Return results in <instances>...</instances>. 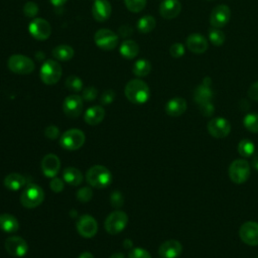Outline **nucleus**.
Instances as JSON below:
<instances>
[{
    "instance_id": "obj_1",
    "label": "nucleus",
    "mask_w": 258,
    "mask_h": 258,
    "mask_svg": "<svg viewBox=\"0 0 258 258\" xmlns=\"http://www.w3.org/2000/svg\"><path fill=\"white\" fill-rule=\"evenodd\" d=\"M124 93L126 98L131 103L136 105L146 103L150 97V90L148 85L139 79L129 81L125 86Z\"/></svg>"
},
{
    "instance_id": "obj_2",
    "label": "nucleus",
    "mask_w": 258,
    "mask_h": 258,
    "mask_svg": "<svg viewBox=\"0 0 258 258\" xmlns=\"http://www.w3.org/2000/svg\"><path fill=\"white\" fill-rule=\"evenodd\" d=\"M87 182L95 188H106L112 182V173L104 165H94L86 173Z\"/></svg>"
},
{
    "instance_id": "obj_3",
    "label": "nucleus",
    "mask_w": 258,
    "mask_h": 258,
    "mask_svg": "<svg viewBox=\"0 0 258 258\" xmlns=\"http://www.w3.org/2000/svg\"><path fill=\"white\" fill-rule=\"evenodd\" d=\"M44 200V192L42 188L35 184L29 183L22 190L20 196V203L26 209H33L38 207Z\"/></svg>"
},
{
    "instance_id": "obj_4",
    "label": "nucleus",
    "mask_w": 258,
    "mask_h": 258,
    "mask_svg": "<svg viewBox=\"0 0 258 258\" xmlns=\"http://www.w3.org/2000/svg\"><path fill=\"white\" fill-rule=\"evenodd\" d=\"M61 74H62L61 66L54 59L45 60L42 63L39 72L40 80L42 81V83L49 86L56 84L59 81Z\"/></svg>"
},
{
    "instance_id": "obj_5",
    "label": "nucleus",
    "mask_w": 258,
    "mask_h": 258,
    "mask_svg": "<svg viewBox=\"0 0 258 258\" xmlns=\"http://www.w3.org/2000/svg\"><path fill=\"white\" fill-rule=\"evenodd\" d=\"M85 141L86 136L84 132L80 129L74 128L62 133L59 139V145L66 150L74 151L80 149L84 145Z\"/></svg>"
},
{
    "instance_id": "obj_6",
    "label": "nucleus",
    "mask_w": 258,
    "mask_h": 258,
    "mask_svg": "<svg viewBox=\"0 0 258 258\" xmlns=\"http://www.w3.org/2000/svg\"><path fill=\"white\" fill-rule=\"evenodd\" d=\"M9 70L17 75H28L34 71L35 64L31 58L23 54H13L7 61Z\"/></svg>"
},
{
    "instance_id": "obj_7",
    "label": "nucleus",
    "mask_w": 258,
    "mask_h": 258,
    "mask_svg": "<svg viewBox=\"0 0 258 258\" xmlns=\"http://www.w3.org/2000/svg\"><path fill=\"white\" fill-rule=\"evenodd\" d=\"M128 224V216L125 212L114 211L105 220L104 227L107 233L116 235L121 233Z\"/></svg>"
},
{
    "instance_id": "obj_8",
    "label": "nucleus",
    "mask_w": 258,
    "mask_h": 258,
    "mask_svg": "<svg viewBox=\"0 0 258 258\" xmlns=\"http://www.w3.org/2000/svg\"><path fill=\"white\" fill-rule=\"evenodd\" d=\"M229 176L237 184L244 183L250 176V164L247 160L240 158L234 160L229 166Z\"/></svg>"
},
{
    "instance_id": "obj_9",
    "label": "nucleus",
    "mask_w": 258,
    "mask_h": 258,
    "mask_svg": "<svg viewBox=\"0 0 258 258\" xmlns=\"http://www.w3.org/2000/svg\"><path fill=\"white\" fill-rule=\"evenodd\" d=\"M95 43L98 47L104 50H112L118 44V36L111 29L101 28L94 35Z\"/></svg>"
},
{
    "instance_id": "obj_10",
    "label": "nucleus",
    "mask_w": 258,
    "mask_h": 258,
    "mask_svg": "<svg viewBox=\"0 0 258 258\" xmlns=\"http://www.w3.org/2000/svg\"><path fill=\"white\" fill-rule=\"evenodd\" d=\"M208 132L215 138H225L231 132L230 122L223 117L212 118L207 125Z\"/></svg>"
},
{
    "instance_id": "obj_11",
    "label": "nucleus",
    "mask_w": 258,
    "mask_h": 258,
    "mask_svg": "<svg viewBox=\"0 0 258 258\" xmlns=\"http://www.w3.org/2000/svg\"><path fill=\"white\" fill-rule=\"evenodd\" d=\"M30 35L37 40H45L50 36L51 26L43 18H34L28 25Z\"/></svg>"
},
{
    "instance_id": "obj_12",
    "label": "nucleus",
    "mask_w": 258,
    "mask_h": 258,
    "mask_svg": "<svg viewBox=\"0 0 258 258\" xmlns=\"http://www.w3.org/2000/svg\"><path fill=\"white\" fill-rule=\"evenodd\" d=\"M84 100L81 96L73 94L68 96L62 103V110L66 116L70 118H77L83 112Z\"/></svg>"
},
{
    "instance_id": "obj_13",
    "label": "nucleus",
    "mask_w": 258,
    "mask_h": 258,
    "mask_svg": "<svg viewBox=\"0 0 258 258\" xmlns=\"http://www.w3.org/2000/svg\"><path fill=\"white\" fill-rule=\"evenodd\" d=\"M240 239L249 246L258 245V223L254 221H247L240 227Z\"/></svg>"
},
{
    "instance_id": "obj_14",
    "label": "nucleus",
    "mask_w": 258,
    "mask_h": 258,
    "mask_svg": "<svg viewBox=\"0 0 258 258\" xmlns=\"http://www.w3.org/2000/svg\"><path fill=\"white\" fill-rule=\"evenodd\" d=\"M77 231L84 238H92L98 231V223L95 218L85 214L77 222Z\"/></svg>"
},
{
    "instance_id": "obj_15",
    "label": "nucleus",
    "mask_w": 258,
    "mask_h": 258,
    "mask_svg": "<svg viewBox=\"0 0 258 258\" xmlns=\"http://www.w3.org/2000/svg\"><path fill=\"white\" fill-rule=\"evenodd\" d=\"M231 18V10L229 6L221 4L216 6L210 15V23L213 27L222 28L228 24Z\"/></svg>"
},
{
    "instance_id": "obj_16",
    "label": "nucleus",
    "mask_w": 258,
    "mask_h": 258,
    "mask_svg": "<svg viewBox=\"0 0 258 258\" xmlns=\"http://www.w3.org/2000/svg\"><path fill=\"white\" fill-rule=\"evenodd\" d=\"M4 247L6 251L15 257H22L28 252V244L26 241L18 236H11L5 240Z\"/></svg>"
},
{
    "instance_id": "obj_17",
    "label": "nucleus",
    "mask_w": 258,
    "mask_h": 258,
    "mask_svg": "<svg viewBox=\"0 0 258 258\" xmlns=\"http://www.w3.org/2000/svg\"><path fill=\"white\" fill-rule=\"evenodd\" d=\"M211 84H212L211 78L207 77V78L204 79L203 83L195 89V91H194V100L196 101L198 106L201 105V104L207 103V102H212L214 93H213V90L211 88Z\"/></svg>"
},
{
    "instance_id": "obj_18",
    "label": "nucleus",
    "mask_w": 258,
    "mask_h": 258,
    "mask_svg": "<svg viewBox=\"0 0 258 258\" xmlns=\"http://www.w3.org/2000/svg\"><path fill=\"white\" fill-rule=\"evenodd\" d=\"M60 168V160L57 155L48 153L41 160V170L46 177H54Z\"/></svg>"
},
{
    "instance_id": "obj_19",
    "label": "nucleus",
    "mask_w": 258,
    "mask_h": 258,
    "mask_svg": "<svg viewBox=\"0 0 258 258\" xmlns=\"http://www.w3.org/2000/svg\"><path fill=\"white\" fill-rule=\"evenodd\" d=\"M182 252V246L177 240H167L158 248V254L161 258H176Z\"/></svg>"
},
{
    "instance_id": "obj_20",
    "label": "nucleus",
    "mask_w": 258,
    "mask_h": 258,
    "mask_svg": "<svg viewBox=\"0 0 258 258\" xmlns=\"http://www.w3.org/2000/svg\"><path fill=\"white\" fill-rule=\"evenodd\" d=\"M111 4L108 0H95L92 6V14L95 20L99 22L106 21L111 15Z\"/></svg>"
},
{
    "instance_id": "obj_21",
    "label": "nucleus",
    "mask_w": 258,
    "mask_h": 258,
    "mask_svg": "<svg viewBox=\"0 0 258 258\" xmlns=\"http://www.w3.org/2000/svg\"><path fill=\"white\" fill-rule=\"evenodd\" d=\"M208 46L207 38L200 33H191L186 38V47L194 53H203L208 49Z\"/></svg>"
},
{
    "instance_id": "obj_22",
    "label": "nucleus",
    "mask_w": 258,
    "mask_h": 258,
    "mask_svg": "<svg viewBox=\"0 0 258 258\" xmlns=\"http://www.w3.org/2000/svg\"><path fill=\"white\" fill-rule=\"evenodd\" d=\"M180 11L181 4L178 0H163L159 5V14L165 19L175 18Z\"/></svg>"
},
{
    "instance_id": "obj_23",
    "label": "nucleus",
    "mask_w": 258,
    "mask_h": 258,
    "mask_svg": "<svg viewBox=\"0 0 258 258\" xmlns=\"http://www.w3.org/2000/svg\"><path fill=\"white\" fill-rule=\"evenodd\" d=\"M186 101L181 97H175L170 99L165 105V112L171 117H178L182 115L186 110Z\"/></svg>"
},
{
    "instance_id": "obj_24",
    "label": "nucleus",
    "mask_w": 258,
    "mask_h": 258,
    "mask_svg": "<svg viewBox=\"0 0 258 258\" xmlns=\"http://www.w3.org/2000/svg\"><path fill=\"white\" fill-rule=\"evenodd\" d=\"M105 117V110L102 106L96 105L93 107H90L86 110L84 115V120L87 124L95 126L98 125L103 121Z\"/></svg>"
},
{
    "instance_id": "obj_25",
    "label": "nucleus",
    "mask_w": 258,
    "mask_h": 258,
    "mask_svg": "<svg viewBox=\"0 0 258 258\" xmlns=\"http://www.w3.org/2000/svg\"><path fill=\"white\" fill-rule=\"evenodd\" d=\"M26 182L25 177L17 172H11L7 174L3 179L4 186L9 190H18L20 189Z\"/></svg>"
},
{
    "instance_id": "obj_26",
    "label": "nucleus",
    "mask_w": 258,
    "mask_h": 258,
    "mask_svg": "<svg viewBox=\"0 0 258 258\" xmlns=\"http://www.w3.org/2000/svg\"><path fill=\"white\" fill-rule=\"evenodd\" d=\"M19 229L18 220L11 214L3 213L0 215V230L5 233H15Z\"/></svg>"
},
{
    "instance_id": "obj_27",
    "label": "nucleus",
    "mask_w": 258,
    "mask_h": 258,
    "mask_svg": "<svg viewBox=\"0 0 258 258\" xmlns=\"http://www.w3.org/2000/svg\"><path fill=\"white\" fill-rule=\"evenodd\" d=\"M62 177L67 183H69L73 186L80 185L83 182V178H84L81 170L76 167H73V166H69L63 169Z\"/></svg>"
},
{
    "instance_id": "obj_28",
    "label": "nucleus",
    "mask_w": 258,
    "mask_h": 258,
    "mask_svg": "<svg viewBox=\"0 0 258 258\" xmlns=\"http://www.w3.org/2000/svg\"><path fill=\"white\" fill-rule=\"evenodd\" d=\"M120 53L123 57L132 59L138 55L139 45L134 40H131V39L124 40L120 46Z\"/></svg>"
},
{
    "instance_id": "obj_29",
    "label": "nucleus",
    "mask_w": 258,
    "mask_h": 258,
    "mask_svg": "<svg viewBox=\"0 0 258 258\" xmlns=\"http://www.w3.org/2000/svg\"><path fill=\"white\" fill-rule=\"evenodd\" d=\"M51 53L55 59L60 60V61H68L73 58L75 51L72 46L67 45V44H60V45L55 46L52 49Z\"/></svg>"
},
{
    "instance_id": "obj_30",
    "label": "nucleus",
    "mask_w": 258,
    "mask_h": 258,
    "mask_svg": "<svg viewBox=\"0 0 258 258\" xmlns=\"http://www.w3.org/2000/svg\"><path fill=\"white\" fill-rule=\"evenodd\" d=\"M155 18L151 15H144L137 21V29L141 33H149L155 27Z\"/></svg>"
},
{
    "instance_id": "obj_31",
    "label": "nucleus",
    "mask_w": 258,
    "mask_h": 258,
    "mask_svg": "<svg viewBox=\"0 0 258 258\" xmlns=\"http://www.w3.org/2000/svg\"><path fill=\"white\" fill-rule=\"evenodd\" d=\"M132 71L136 77H139V78L145 77L151 72V63L147 59H144V58L138 59L134 63Z\"/></svg>"
},
{
    "instance_id": "obj_32",
    "label": "nucleus",
    "mask_w": 258,
    "mask_h": 258,
    "mask_svg": "<svg viewBox=\"0 0 258 258\" xmlns=\"http://www.w3.org/2000/svg\"><path fill=\"white\" fill-rule=\"evenodd\" d=\"M255 151L254 143L249 139H242L238 144V152L242 157H250Z\"/></svg>"
},
{
    "instance_id": "obj_33",
    "label": "nucleus",
    "mask_w": 258,
    "mask_h": 258,
    "mask_svg": "<svg viewBox=\"0 0 258 258\" xmlns=\"http://www.w3.org/2000/svg\"><path fill=\"white\" fill-rule=\"evenodd\" d=\"M209 40L216 46H220L222 45L225 40H226V35L225 33L221 30V28H216V27H212L211 29H209Z\"/></svg>"
},
{
    "instance_id": "obj_34",
    "label": "nucleus",
    "mask_w": 258,
    "mask_h": 258,
    "mask_svg": "<svg viewBox=\"0 0 258 258\" xmlns=\"http://www.w3.org/2000/svg\"><path fill=\"white\" fill-rule=\"evenodd\" d=\"M243 124L248 131L252 133H258V114L257 113L247 114L243 119Z\"/></svg>"
},
{
    "instance_id": "obj_35",
    "label": "nucleus",
    "mask_w": 258,
    "mask_h": 258,
    "mask_svg": "<svg viewBox=\"0 0 258 258\" xmlns=\"http://www.w3.org/2000/svg\"><path fill=\"white\" fill-rule=\"evenodd\" d=\"M66 88L72 92H80L83 90V82L82 80L77 76H70L66 80Z\"/></svg>"
},
{
    "instance_id": "obj_36",
    "label": "nucleus",
    "mask_w": 258,
    "mask_h": 258,
    "mask_svg": "<svg viewBox=\"0 0 258 258\" xmlns=\"http://www.w3.org/2000/svg\"><path fill=\"white\" fill-rule=\"evenodd\" d=\"M146 2L147 0H124L127 9L134 13L142 11L146 6Z\"/></svg>"
},
{
    "instance_id": "obj_37",
    "label": "nucleus",
    "mask_w": 258,
    "mask_h": 258,
    "mask_svg": "<svg viewBox=\"0 0 258 258\" xmlns=\"http://www.w3.org/2000/svg\"><path fill=\"white\" fill-rule=\"evenodd\" d=\"M23 13L26 17H35L38 13V5L32 1H28L23 6Z\"/></svg>"
},
{
    "instance_id": "obj_38",
    "label": "nucleus",
    "mask_w": 258,
    "mask_h": 258,
    "mask_svg": "<svg viewBox=\"0 0 258 258\" xmlns=\"http://www.w3.org/2000/svg\"><path fill=\"white\" fill-rule=\"evenodd\" d=\"M76 196H77V199H78L80 202H82V203H87V202L91 201V199L93 198V190H92L90 187L85 186V187L80 188V189L77 191Z\"/></svg>"
},
{
    "instance_id": "obj_39",
    "label": "nucleus",
    "mask_w": 258,
    "mask_h": 258,
    "mask_svg": "<svg viewBox=\"0 0 258 258\" xmlns=\"http://www.w3.org/2000/svg\"><path fill=\"white\" fill-rule=\"evenodd\" d=\"M98 96V90L95 87H86L83 92H82V99L87 101V102H91L94 101Z\"/></svg>"
},
{
    "instance_id": "obj_40",
    "label": "nucleus",
    "mask_w": 258,
    "mask_h": 258,
    "mask_svg": "<svg viewBox=\"0 0 258 258\" xmlns=\"http://www.w3.org/2000/svg\"><path fill=\"white\" fill-rule=\"evenodd\" d=\"M184 51H185V48H184V45L180 42H175L173 43L170 48H169V53L172 57L174 58H179L181 57L183 54H184Z\"/></svg>"
},
{
    "instance_id": "obj_41",
    "label": "nucleus",
    "mask_w": 258,
    "mask_h": 258,
    "mask_svg": "<svg viewBox=\"0 0 258 258\" xmlns=\"http://www.w3.org/2000/svg\"><path fill=\"white\" fill-rule=\"evenodd\" d=\"M128 258H151L148 251L142 248H133L129 254Z\"/></svg>"
},
{
    "instance_id": "obj_42",
    "label": "nucleus",
    "mask_w": 258,
    "mask_h": 258,
    "mask_svg": "<svg viewBox=\"0 0 258 258\" xmlns=\"http://www.w3.org/2000/svg\"><path fill=\"white\" fill-rule=\"evenodd\" d=\"M114 99H115V92L111 89H108L102 93L100 102L102 105H109L114 101Z\"/></svg>"
},
{
    "instance_id": "obj_43",
    "label": "nucleus",
    "mask_w": 258,
    "mask_h": 258,
    "mask_svg": "<svg viewBox=\"0 0 258 258\" xmlns=\"http://www.w3.org/2000/svg\"><path fill=\"white\" fill-rule=\"evenodd\" d=\"M199 108H200L201 113L206 117L212 116L215 112V107L212 102H207V103L201 104V105H199Z\"/></svg>"
},
{
    "instance_id": "obj_44",
    "label": "nucleus",
    "mask_w": 258,
    "mask_h": 258,
    "mask_svg": "<svg viewBox=\"0 0 258 258\" xmlns=\"http://www.w3.org/2000/svg\"><path fill=\"white\" fill-rule=\"evenodd\" d=\"M49 186H50V188H51L52 191H54V192H60V191H62L63 188H64V183H63V181H62L60 178L54 176V177H52L51 181L49 182Z\"/></svg>"
},
{
    "instance_id": "obj_45",
    "label": "nucleus",
    "mask_w": 258,
    "mask_h": 258,
    "mask_svg": "<svg viewBox=\"0 0 258 258\" xmlns=\"http://www.w3.org/2000/svg\"><path fill=\"white\" fill-rule=\"evenodd\" d=\"M44 135L48 138V139H56L59 135V130L55 125H48L45 129H44Z\"/></svg>"
},
{
    "instance_id": "obj_46",
    "label": "nucleus",
    "mask_w": 258,
    "mask_h": 258,
    "mask_svg": "<svg viewBox=\"0 0 258 258\" xmlns=\"http://www.w3.org/2000/svg\"><path fill=\"white\" fill-rule=\"evenodd\" d=\"M110 201H111V204H112V206L114 208H120V207H122V205L124 203L123 197H122V195L119 191L112 192Z\"/></svg>"
},
{
    "instance_id": "obj_47",
    "label": "nucleus",
    "mask_w": 258,
    "mask_h": 258,
    "mask_svg": "<svg viewBox=\"0 0 258 258\" xmlns=\"http://www.w3.org/2000/svg\"><path fill=\"white\" fill-rule=\"evenodd\" d=\"M248 97L253 101H258V82L253 83L248 89Z\"/></svg>"
},
{
    "instance_id": "obj_48",
    "label": "nucleus",
    "mask_w": 258,
    "mask_h": 258,
    "mask_svg": "<svg viewBox=\"0 0 258 258\" xmlns=\"http://www.w3.org/2000/svg\"><path fill=\"white\" fill-rule=\"evenodd\" d=\"M119 33L122 37H126L129 36L132 33V28L131 26H129L128 24H123L120 28H119Z\"/></svg>"
},
{
    "instance_id": "obj_49",
    "label": "nucleus",
    "mask_w": 258,
    "mask_h": 258,
    "mask_svg": "<svg viewBox=\"0 0 258 258\" xmlns=\"http://www.w3.org/2000/svg\"><path fill=\"white\" fill-rule=\"evenodd\" d=\"M67 1H68V0H49V2H50L53 6H55V7H60V6H62Z\"/></svg>"
},
{
    "instance_id": "obj_50",
    "label": "nucleus",
    "mask_w": 258,
    "mask_h": 258,
    "mask_svg": "<svg viewBox=\"0 0 258 258\" xmlns=\"http://www.w3.org/2000/svg\"><path fill=\"white\" fill-rule=\"evenodd\" d=\"M251 164H252V166H253L256 170H258V153H257V154H255V155L253 156Z\"/></svg>"
},
{
    "instance_id": "obj_51",
    "label": "nucleus",
    "mask_w": 258,
    "mask_h": 258,
    "mask_svg": "<svg viewBox=\"0 0 258 258\" xmlns=\"http://www.w3.org/2000/svg\"><path fill=\"white\" fill-rule=\"evenodd\" d=\"M78 258H94V256H93V254L91 252H87L86 251V252L81 253Z\"/></svg>"
},
{
    "instance_id": "obj_52",
    "label": "nucleus",
    "mask_w": 258,
    "mask_h": 258,
    "mask_svg": "<svg viewBox=\"0 0 258 258\" xmlns=\"http://www.w3.org/2000/svg\"><path fill=\"white\" fill-rule=\"evenodd\" d=\"M110 258H125V257H124L123 253H121V252H117V253L112 254V255L110 256Z\"/></svg>"
},
{
    "instance_id": "obj_53",
    "label": "nucleus",
    "mask_w": 258,
    "mask_h": 258,
    "mask_svg": "<svg viewBox=\"0 0 258 258\" xmlns=\"http://www.w3.org/2000/svg\"><path fill=\"white\" fill-rule=\"evenodd\" d=\"M133 246V243L130 241V240H125L124 241V247L125 248H130Z\"/></svg>"
},
{
    "instance_id": "obj_54",
    "label": "nucleus",
    "mask_w": 258,
    "mask_h": 258,
    "mask_svg": "<svg viewBox=\"0 0 258 258\" xmlns=\"http://www.w3.org/2000/svg\"><path fill=\"white\" fill-rule=\"evenodd\" d=\"M257 258H258V256H257Z\"/></svg>"
},
{
    "instance_id": "obj_55",
    "label": "nucleus",
    "mask_w": 258,
    "mask_h": 258,
    "mask_svg": "<svg viewBox=\"0 0 258 258\" xmlns=\"http://www.w3.org/2000/svg\"><path fill=\"white\" fill-rule=\"evenodd\" d=\"M94 1H95V0H94Z\"/></svg>"
}]
</instances>
